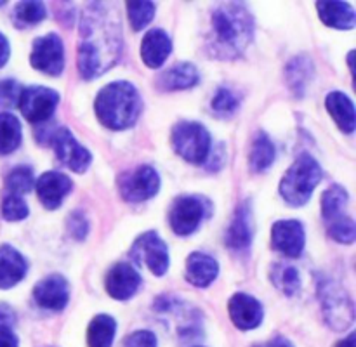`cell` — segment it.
Masks as SVG:
<instances>
[{
    "label": "cell",
    "instance_id": "cell-1",
    "mask_svg": "<svg viewBox=\"0 0 356 347\" xmlns=\"http://www.w3.org/2000/svg\"><path fill=\"white\" fill-rule=\"evenodd\" d=\"M122 23L113 6L90 3L80 21L79 71L86 80L97 78L122 58Z\"/></svg>",
    "mask_w": 356,
    "mask_h": 347
},
{
    "label": "cell",
    "instance_id": "cell-2",
    "mask_svg": "<svg viewBox=\"0 0 356 347\" xmlns=\"http://www.w3.org/2000/svg\"><path fill=\"white\" fill-rule=\"evenodd\" d=\"M254 37L252 14L242 3H221L212 12V47L222 58L245 51Z\"/></svg>",
    "mask_w": 356,
    "mask_h": 347
},
{
    "label": "cell",
    "instance_id": "cell-3",
    "mask_svg": "<svg viewBox=\"0 0 356 347\" xmlns=\"http://www.w3.org/2000/svg\"><path fill=\"white\" fill-rule=\"evenodd\" d=\"M141 96L129 82H113L103 87L96 97V115L101 124L113 130L132 127L141 113Z\"/></svg>",
    "mask_w": 356,
    "mask_h": 347
},
{
    "label": "cell",
    "instance_id": "cell-4",
    "mask_svg": "<svg viewBox=\"0 0 356 347\" xmlns=\"http://www.w3.org/2000/svg\"><path fill=\"white\" fill-rule=\"evenodd\" d=\"M320 179H322V167L312 155L305 153L285 172L280 183V194L292 207H302L308 203Z\"/></svg>",
    "mask_w": 356,
    "mask_h": 347
},
{
    "label": "cell",
    "instance_id": "cell-5",
    "mask_svg": "<svg viewBox=\"0 0 356 347\" xmlns=\"http://www.w3.org/2000/svg\"><path fill=\"white\" fill-rule=\"evenodd\" d=\"M320 301L327 323L337 332H343L355 321V307L346 291L330 280H320Z\"/></svg>",
    "mask_w": 356,
    "mask_h": 347
},
{
    "label": "cell",
    "instance_id": "cell-6",
    "mask_svg": "<svg viewBox=\"0 0 356 347\" xmlns=\"http://www.w3.org/2000/svg\"><path fill=\"white\" fill-rule=\"evenodd\" d=\"M172 146L190 163H204L211 151V135L197 121H181L172 128Z\"/></svg>",
    "mask_w": 356,
    "mask_h": 347
},
{
    "label": "cell",
    "instance_id": "cell-7",
    "mask_svg": "<svg viewBox=\"0 0 356 347\" xmlns=\"http://www.w3.org/2000/svg\"><path fill=\"white\" fill-rule=\"evenodd\" d=\"M59 103V94L56 90L42 85L26 87L21 90L17 106L21 113L31 124H44L54 113Z\"/></svg>",
    "mask_w": 356,
    "mask_h": 347
},
{
    "label": "cell",
    "instance_id": "cell-8",
    "mask_svg": "<svg viewBox=\"0 0 356 347\" xmlns=\"http://www.w3.org/2000/svg\"><path fill=\"white\" fill-rule=\"evenodd\" d=\"M120 194L125 201L139 203L155 196L160 189V177L149 165H141L120 177Z\"/></svg>",
    "mask_w": 356,
    "mask_h": 347
},
{
    "label": "cell",
    "instance_id": "cell-9",
    "mask_svg": "<svg viewBox=\"0 0 356 347\" xmlns=\"http://www.w3.org/2000/svg\"><path fill=\"white\" fill-rule=\"evenodd\" d=\"M49 144H52L59 162L73 172H86L87 167L90 165L92 160L90 153L82 144H79V141L66 127H56L49 137Z\"/></svg>",
    "mask_w": 356,
    "mask_h": 347
},
{
    "label": "cell",
    "instance_id": "cell-10",
    "mask_svg": "<svg viewBox=\"0 0 356 347\" xmlns=\"http://www.w3.org/2000/svg\"><path fill=\"white\" fill-rule=\"evenodd\" d=\"M30 62L35 69L45 75L58 76L65 68V47L56 33H47L33 42Z\"/></svg>",
    "mask_w": 356,
    "mask_h": 347
},
{
    "label": "cell",
    "instance_id": "cell-11",
    "mask_svg": "<svg viewBox=\"0 0 356 347\" xmlns=\"http://www.w3.org/2000/svg\"><path fill=\"white\" fill-rule=\"evenodd\" d=\"M131 255L138 262L149 267L155 276H163L169 269V250L165 242L155 231H148L139 236L132 245Z\"/></svg>",
    "mask_w": 356,
    "mask_h": 347
},
{
    "label": "cell",
    "instance_id": "cell-12",
    "mask_svg": "<svg viewBox=\"0 0 356 347\" xmlns=\"http://www.w3.org/2000/svg\"><path fill=\"white\" fill-rule=\"evenodd\" d=\"M205 200H202L200 196H179L172 203L170 208L169 221L170 228L176 235L186 236L191 235L195 229L198 228V224L202 222V219L205 217Z\"/></svg>",
    "mask_w": 356,
    "mask_h": 347
},
{
    "label": "cell",
    "instance_id": "cell-13",
    "mask_svg": "<svg viewBox=\"0 0 356 347\" xmlns=\"http://www.w3.org/2000/svg\"><path fill=\"white\" fill-rule=\"evenodd\" d=\"M33 298L42 309L61 311L66 307L70 298L68 281L59 274H51L35 285Z\"/></svg>",
    "mask_w": 356,
    "mask_h": 347
},
{
    "label": "cell",
    "instance_id": "cell-14",
    "mask_svg": "<svg viewBox=\"0 0 356 347\" xmlns=\"http://www.w3.org/2000/svg\"><path fill=\"white\" fill-rule=\"evenodd\" d=\"M228 311L233 325L240 330L257 328L263 323V305L249 294L238 291L233 295L228 302Z\"/></svg>",
    "mask_w": 356,
    "mask_h": 347
},
{
    "label": "cell",
    "instance_id": "cell-15",
    "mask_svg": "<svg viewBox=\"0 0 356 347\" xmlns=\"http://www.w3.org/2000/svg\"><path fill=\"white\" fill-rule=\"evenodd\" d=\"M35 187H37L38 200L42 201V205L49 210H56L72 191V179L65 174L51 170V172L42 174L35 180Z\"/></svg>",
    "mask_w": 356,
    "mask_h": 347
},
{
    "label": "cell",
    "instance_id": "cell-16",
    "mask_svg": "<svg viewBox=\"0 0 356 347\" xmlns=\"http://www.w3.org/2000/svg\"><path fill=\"white\" fill-rule=\"evenodd\" d=\"M305 228L299 221H278L271 228V243L287 257H299L305 250Z\"/></svg>",
    "mask_w": 356,
    "mask_h": 347
},
{
    "label": "cell",
    "instance_id": "cell-17",
    "mask_svg": "<svg viewBox=\"0 0 356 347\" xmlns=\"http://www.w3.org/2000/svg\"><path fill=\"white\" fill-rule=\"evenodd\" d=\"M106 291L117 301H127L138 291L141 276L131 264H115L106 274Z\"/></svg>",
    "mask_w": 356,
    "mask_h": 347
},
{
    "label": "cell",
    "instance_id": "cell-18",
    "mask_svg": "<svg viewBox=\"0 0 356 347\" xmlns=\"http://www.w3.org/2000/svg\"><path fill=\"white\" fill-rule=\"evenodd\" d=\"M252 243V212L249 205H240L236 208L233 221L226 231V246L236 252L249 250Z\"/></svg>",
    "mask_w": 356,
    "mask_h": 347
},
{
    "label": "cell",
    "instance_id": "cell-19",
    "mask_svg": "<svg viewBox=\"0 0 356 347\" xmlns=\"http://www.w3.org/2000/svg\"><path fill=\"white\" fill-rule=\"evenodd\" d=\"M26 259L14 246H0V288H13L26 276Z\"/></svg>",
    "mask_w": 356,
    "mask_h": 347
},
{
    "label": "cell",
    "instance_id": "cell-20",
    "mask_svg": "<svg viewBox=\"0 0 356 347\" xmlns=\"http://www.w3.org/2000/svg\"><path fill=\"white\" fill-rule=\"evenodd\" d=\"M170 51H172V42H170L169 35L160 28L149 30L143 38L141 58L149 68H160L169 58Z\"/></svg>",
    "mask_w": 356,
    "mask_h": 347
},
{
    "label": "cell",
    "instance_id": "cell-21",
    "mask_svg": "<svg viewBox=\"0 0 356 347\" xmlns=\"http://www.w3.org/2000/svg\"><path fill=\"white\" fill-rule=\"evenodd\" d=\"M219 264L214 257L202 252H193L186 260V278L191 285L205 288L218 278Z\"/></svg>",
    "mask_w": 356,
    "mask_h": 347
},
{
    "label": "cell",
    "instance_id": "cell-22",
    "mask_svg": "<svg viewBox=\"0 0 356 347\" xmlns=\"http://www.w3.org/2000/svg\"><path fill=\"white\" fill-rule=\"evenodd\" d=\"M316 10L320 14V19L336 30H351L355 26V9L346 2H318Z\"/></svg>",
    "mask_w": 356,
    "mask_h": 347
},
{
    "label": "cell",
    "instance_id": "cell-23",
    "mask_svg": "<svg viewBox=\"0 0 356 347\" xmlns=\"http://www.w3.org/2000/svg\"><path fill=\"white\" fill-rule=\"evenodd\" d=\"M198 71L191 62H179L172 68L165 69L159 76V87L162 90H183L195 87L198 83Z\"/></svg>",
    "mask_w": 356,
    "mask_h": 347
},
{
    "label": "cell",
    "instance_id": "cell-24",
    "mask_svg": "<svg viewBox=\"0 0 356 347\" xmlns=\"http://www.w3.org/2000/svg\"><path fill=\"white\" fill-rule=\"evenodd\" d=\"M325 106L341 130L348 134L355 130V106L346 94L330 92L325 99Z\"/></svg>",
    "mask_w": 356,
    "mask_h": 347
},
{
    "label": "cell",
    "instance_id": "cell-25",
    "mask_svg": "<svg viewBox=\"0 0 356 347\" xmlns=\"http://www.w3.org/2000/svg\"><path fill=\"white\" fill-rule=\"evenodd\" d=\"M115 330H117V321L111 316L97 314L87 330V344L89 347H111Z\"/></svg>",
    "mask_w": 356,
    "mask_h": 347
},
{
    "label": "cell",
    "instance_id": "cell-26",
    "mask_svg": "<svg viewBox=\"0 0 356 347\" xmlns=\"http://www.w3.org/2000/svg\"><path fill=\"white\" fill-rule=\"evenodd\" d=\"M21 139L19 120L13 113H0V155H9L19 148Z\"/></svg>",
    "mask_w": 356,
    "mask_h": 347
},
{
    "label": "cell",
    "instance_id": "cell-27",
    "mask_svg": "<svg viewBox=\"0 0 356 347\" xmlns=\"http://www.w3.org/2000/svg\"><path fill=\"white\" fill-rule=\"evenodd\" d=\"M275 162V146L271 139L264 132H259L252 142L250 149V169L254 172H264L270 169L271 163Z\"/></svg>",
    "mask_w": 356,
    "mask_h": 347
},
{
    "label": "cell",
    "instance_id": "cell-28",
    "mask_svg": "<svg viewBox=\"0 0 356 347\" xmlns=\"http://www.w3.org/2000/svg\"><path fill=\"white\" fill-rule=\"evenodd\" d=\"M348 205V193L344 187L330 186L322 196V215L327 222L344 215V208Z\"/></svg>",
    "mask_w": 356,
    "mask_h": 347
},
{
    "label": "cell",
    "instance_id": "cell-29",
    "mask_svg": "<svg viewBox=\"0 0 356 347\" xmlns=\"http://www.w3.org/2000/svg\"><path fill=\"white\" fill-rule=\"evenodd\" d=\"M271 281L285 295H294L301 287V278H299L298 269L292 266H285V264H275L273 269H271Z\"/></svg>",
    "mask_w": 356,
    "mask_h": 347
},
{
    "label": "cell",
    "instance_id": "cell-30",
    "mask_svg": "<svg viewBox=\"0 0 356 347\" xmlns=\"http://www.w3.org/2000/svg\"><path fill=\"white\" fill-rule=\"evenodd\" d=\"M33 186H35L33 170L26 165L14 167L6 179L7 193L19 194V196L23 193H28V191H30Z\"/></svg>",
    "mask_w": 356,
    "mask_h": 347
},
{
    "label": "cell",
    "instance_id": "cell-31",
    "mask_svg": "<svg viewBox=\"0 0 356 347\" xmlns=\"http://www.w3.org/2000/svg\"><path fill=\"white\" fill-rule=\"evenodd\" d=\"M313 66L308 58H296L287 68V78L291 82V87L298 94L305 92V87L312 76Z\"/></svg>",
    "mask_w": 356,
    "mask_h": 347
},
{
    "label": "cell",
    "instance_id": "cell-32",
    "mask_svg": "<svg viewBox=\"0 0 356 347\" xmlns=\"http://www.w3.org/2000/svg\"><path fill=\"white\" fill-rule=\"evenodd\" d=\"M127 14H129V21H131L132 30L139 31L145 26H148V23L153 19V16H155V3L129 2Z\"/></svg>",
    "mask_w": 356,
    "mask_h": 347
},
{
    "label": "cell",
    "instance_id": "cell-33",
    "mask_svg": "<svg viewBox=\"0 0 356 347\" xmlns=\"http://www.w3.org/2000/svg\"><path fill=\"white\" fill-rule=\"evenodd\" d=\"M45 6L42 2H19L14 9V17L19 24H26V26H31V24L40 23L45 17Z\"/></svg>",
    "mask_w": 356,
    "mask_h": 347
},
{
    "label": "cell",
    "instance_id": "cell-34",
    "mask_svg": "<svg viewBox=\"0 0 356 347\" xmlns=\"http://www.w3.org/2000/svg\"><path fill=\"white\" fill-rule=\"evenodd\" d=\"M329 235L339 243H346V245L353 243L356 238L355 221L348 215H341V217L334 219V221L329 222Z\"/></svg>",
    "mask_w": 356,
    "mask_h": 347
},
{
    "label": "cell",
    "instance_id": "cell-35",
    "mask_svg": "<svg viewBox=\"0 0 356 347\" xmlns=\"http://www.w3.org/2000/svg\"><path fill=\"white\" fill-rule=\"evenodd\" d=\"M2 215L6 221H23L28 217V205L23 196L6 193L2 200Z\"/></svg>",
    "mask_w": 356,
    "mask_h": 347
},
{
    "label": "cell",
    "instance_id": "cell-36",
    "mask_svg": "<svg viewBox=\"0 0 356 347\" xmlns=\"http://www.w3.org/2000/svg\"><path fill=\"white\" fill-rule=\"evenodd\" d=\"M238 97L226 87H221V89L216 92L214 99H212V110L219 115H232L235 113L236 108H238Z\"/></svg>",
    "mask_w": 356,
    "mask_h": 347
},
{
    "label": "cell",
    "instance_id": "cell-37",
    "mask_svg": "<svg viewBox=\"0 0 356 347\" xmlns=\"http://www.w3.org/2000/svg\"><path fill=\"white\" fill-rule=\"evenodd\" d=\"M21 90L19 83L14 80H0V108L16 106Z\"/></svg>",
    "mask_w": 356,
    "mask_h": 347
},
{
    "label": "cell",
    "instance_id": "cell-38",
    "mask_svg": "<svg viewBox=\"0 0 356 347\" xmlns=\"http://www.w3.org/2000/svg\"><path fill=\"white\" fill-rule=\"evenodd\" d=\"M68 229L75 239H83L89 232V222L82 212H73L68 219Z\"/></svg>",
    "mask_w": 356,
    "mask_h": 347
},
{
    "label": "cell",
    "instance_id": "cell-39",
    "mask_svg": "<svg viewBox=\"0 0 356 347\" xmlns=\"http://www.w3.org/2000/svg\"><path fill=\"white\" fill-rule=\"evenodd\" d=\"M124 347H156V337L152 332L139 330L125 339Z\"/></svg>",
    "mask_w": 356,
    "mask_h": 347
},
{
    "label": "cell",
    "instance_id": "cell-40",
    "mask_svg": "<svg viewBox=\"0 0 356 347\" xmlns=\"http://www.w3.org/2000/svg\"><path fill=\"white\" fill-rule=\"evenodd\" d=\"M0 347H17V337L10 326H0Z\"/></svg>",
    "mask_w": 356,
    "mask_h": 347
},
{
    "label": "cell",
    "instance_id": "cell-41",
    "mask_svg": "<svg viewBox=\"0 0 356 347\" xmlns=\"http://www.w3.org/2000/svg\"><path fill=\"white\" fill-rule=\"evenodd\" d=\"M14 319H16L14 312L7 305L0 304V326H10L14 323Z\"/></svg>",
    "mask_w": 356,
    "mask_h": 347
},
{
    "label": "cell",
    "instance_id": "cell-42",
    "mask_svg": "<svg viewBox=\"0 0 356 347\" xmlns=\"http://www.w3.org/2000/svg\"><path fill=\"white\" fill-rule=\"evenodd\" d=\"M254 347H294V346H292L291 340H287L285 337H275V339L268 340V342L264 344H257V346Z\"/></svg>",
    "mask_w": 356,
    "mask_h": 347
},
{
    "label": "cell",
    "instance_id": "cell-43",
    "mask_svg": "<svg viewBox=\"0 0 356 347\" xmlns=\"http://www.w3.org/2000/svg\"><path fill=\"white\" fill-rule=\"evenodd\" d=\"M9 54H10L9 42H7V38L3 37L2 33H0V68H2V66L7 62V59H9Z\"/></svg>",
    "mask_w": 356,
    "mask_h": 347
},
{
    "label": "cell",
    "instance_id": "cell-44",
    "mask_svg": "<svg viewBox=\"0 0 356 347\" xmlns=\"http://www.w3.org/2000/svg\"><path fill=\"white\" fill-rule=\"evenodd\" d=\"M355 340H356V333H350L344 340H341L336 347H355Z\"/></svg>",
    "mask_w": 356,
    "mask_h": 347
}]
</instances>
